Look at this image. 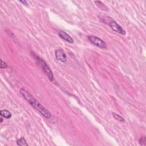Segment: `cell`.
Here are the masks:
<instances>
[{"label": "cell", "instance_id": "6da1fadb", "mask_svg": "<svg viewBox=\"0 0 146 146\" xmlns=\"http://www.w3.org/2000/svg\"><path fill=\"white\" fill-rule=\"evenodd\" d=\"M20 93L24 98L43 116H44L46 119H50L51 118L50 112L43 107L37 100L35 99L28 91H27L25 89H21L20 90Z\"/></svg>", "mask_w": 146, "mask_h": 146}, {"label": "cell", "instance_id": "7a4b0ae2", "mask_svg": "<svg viewBox=\"0 0 146 146\" xmlns=\"http://www.w3.org/2000/svg\"><path fill=\"white\" fill-rule=\"evenodd\" d=\"M37 60H38V63L40 64L42 68V70L47 75L48 78L50 81H53L54 80V76L53 72H52L50 68L49 67V66H48V64L46 63V62L41 58L37 57Z\"/></svg>", "mask_w": 146, "mask_h": 146}, {"label": "cell", "instance_id": "3957f363", "mask_svg": "<svg viewBox=\"0 0 146 146\" xmlns=\"http://www.w3.org/2000/svg\"><path fill=\"white\" fill-rule=\"evenodd\" d=\"M88 39L93 44L95 45L96 46L101 48V49H106V47H107L105 42H104L102 39L98 38V37L90 35V36H88Z\"/></svg>", "mask_w": 146, "mask_h": 146}, {"label": "cell", "instance_id": "277c9868", "mask_svg": "<svg viewBox=\"0 0 146 146\" xmlns=\"http://www.w3.org/2000/svg\"><path fill=\"white\" fill-rule=\"evenodd\" d=\"M110 26L111 27V29L115 32H117L118 33H120L122 35L126 34V31H125L122 27H121L118 24V23L114 21H111L110 23Z\"/></svg>", "mask_w": 146, "mask_h": 146}, {"label": "cell", "instance_id": "5b68a950", "mask_svg": "<svg viewBox=\"0 0 146 146\" xmlns=\"http://www.w3.org/2000/svg\"><path fill=\"white\" fill-rule=\"evenodd\" d=\"M55 58L57 60H59V61L62 62H66L67 57L66 54L64 53L63 50L62 49H58L55 52Z\"/></svg>", "mask_w": 146, "mask_h": 146}, {"label": "cell", "instance_id": "8992f818", "mask_svg": "<svg viewBox=\"0 0 146 146\" xmlns=\"http://www.w3.org/2000/svg\"><path fill=\"white\" fill-rule=\"evenodd\" d=\"M58 35L62 39H63V40H64L66 42H67L68 43H72L73 42V39L69 35L67 34L66 32H64V31L60 30L59 32H58Z\"/></svg>", "mask_w": 146, "mask_h": 146}, {"label": "cell", "instance_id": "52a82bcc", "mask_svg": "<svg viewBox=\"0 0 146 146\" xmlns=\"http://www.w3.org/2000/svg\"><path fill=\"white\" fill-rule=\"evenodd\" d=\"M0 115H1L2 116H3V117L7 119H10L12 117L11 112L7 110H1V111H0Z\"/></svg>", "mask_w": 146, "mask_h": 146}, {"label": "cell", "instance_id": "ba28073f", "mask_svg": "<svg viewBox=\"0 0 146 146\" xmlns=\"http://www.w3.org/2000/svg\"><path fill=\"white\" fill-rule=\"evenodd\" d=\"M95 3L96 4V5H97L100 9L103 10V11H108V10H109L107 6L105 5V4H103L102 2L97 1H95Z\"/></svg>", "mask_w": 146, "mask_h": 146}, {"label": "cell", "instance_id": "9c48e42d", "mask_svg": "<svg viewBox=\"0 0 146 146\" xmlns=\"http://www.w3.org/2000/svg\"><path fill=\"white\" fill-rule=\"evenodd\" d=\"M17 145H20V146H24V145L28 146V144L26 142V140H25V139L23 137H21L20 139L17 140Z\"/></svg>", "mask_w": 146, "mask_h": 146}, {"label": "cell", "instance_id": "30bf717a", "mask_svg": "<svg viewBox=\"0 0 146 146\" xmlns=\"http://www.w3.org/2000/svg\"><path fill=\"white\" fill-rule=\"evenodd\" d=\"M112 116H113V117L116 120H117L118 121H119V122H125V120L124 119V118L122 117V116H120L119 115L117 114L115 112H112Z\"/></svg>", "mask_w": 146, "mask_h": 146}, {"label": "cell", "instance_id": "8fae6325", "mask_svg": "<svg viewBox=\"0 0 146 146\" xmlns=\"http://www.w3.org/2000/svg\"><path fill=\"white\" fill-rule=\"evenodd\" d=\"M139 143L140 145H145L146 144V139L145 136H143L141 137L140 139L139 140Z\"/></svg>", "mask_w": 146, "mask_h": 146}, {"label": "cell", "instance_id": "7c38bea8", "mask_svg": "<svg viewBox=\"0 0 146 146\" xmlns=\"http://www.w3.org/2000/svg\"><path fill=\"white\" fill-rule=\"evenodd\" d=\"M7 64L6 62H4L3 60H1V65H0V67L1 68H5L6 67H7Z\"/></svg>", "mask_w": 146, "mask_h": 146}, {"label": "cell", "instance_id": "4fadbf2b", "mask_svg": "<svg viewBox=\"0 0 146 146\" xmlns=\"http://www.w3.org/2000/svg\"><path fill=\"white\" fill-rule=\"evenodd\" d=\"M20 3H22L23 5H26V6H28V3H27L26 1H20Z\"/></svg>", "mask_w": 146, "mask_h": 146}, {"label": "cell", "instance_id": "5bb4252c", "mask_svg": "<svg viewBox=\"0 0 146 146\" xmlns=\"http://www.w3.org/2000/svg\"><path fill=\"white\" fill-rule=\"evenodd\" d=\"M0 119H1V123H2V122H3V118H0Z\"/></svg>", "mask_w": 146, "mask_h": 146}]
</instances>
